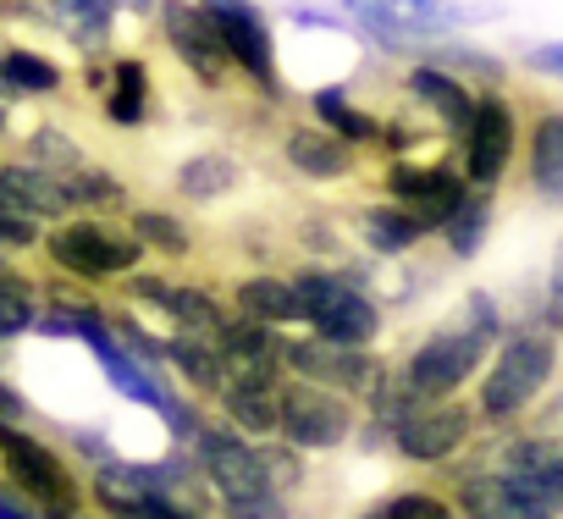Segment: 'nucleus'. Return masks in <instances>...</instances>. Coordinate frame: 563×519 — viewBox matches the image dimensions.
I'll use <instances>...</instances> for the list:
<instances>
[{
	"mask_svg": "<svg viewBox=\"0 0 563 519\" xmlns=\"http://www.w3.org/2000/svg\"><path fill=\"white\" fill-rule=\"evenodd\" d=\"M354 227H360V238H365V249L376 254V260H398V254H409V249H420L431 232L420 227V216L409 210V205H398V199H371V205H360L354 210Z\"/></svg>",
	"mask_w": 563,
	"mask_h": 519,
	"instance_id": "obj_17",
	"label": "nucleus"
},
{
	"mask_svg": "<svg viewBox=\"0 0 563 519\" xmlns=\"http://www.w3.org/2000/svg\"><path fill=\"white\" fill-rule=\"evenodd\" d=\"M453 327H464V332H475V338L497 343V338L508 332V316H503L497 294L475 288V294H464V299H459V316H453Z\"/></svg>",
	"mask_w": 563,
	"mask_h": 519,
	"instance_id": "obj_35",
	"label": "nucleus"
},
{
	"mask_svg": "<svg viewBox=\"0 0 563 519\" xmlns=\"http://www.w3.org/2000/svg\"><path fill=\"white\" fill-rule=\"evenodd\" d=\"M437 238H442L448 260H475V254L486 249V238H492V194L470 188V199L448 216V227H442Z\"/></svg>",
	"mask_w": 563,
	"mask_h": 519,
	"instance_id": "obj_30",
	"label": "nucleus"
},
{
	"mask_svg": "<svg viewBox=\"0 0 563 519\" xmlns=\"http://www.w3.org/2000/svg\"><path fill=\"white\" fill-rule=\"evenodd\" d=\"M0 420H18V426L29 420V398H23L7 376H0Z\"/></svg>",
	"mask_w": 563,
	"mask_h": 519,
	"instance_id": "obj_42",
	"label": "nucleus"
},
{
	"mask_svg": "<svg viewBox=\"0 0 563 519\" xmlns=\"http://www.w3.org/2000/svg\"><path fill=\"white\" fill-rule=\"evenodd\" d=\"M155 23H161L166 51L188 67V78H194L199 89H210V95L232 89V73H238V67H232V56L221 51L216 29L205 23L199 0H161V7H155Z\"/></svg>",
	"mask_w": 563,
	"mask_h": 519,
	"instance_id": "obj_12",
	"label": "nucleus"
},
{
	"mask_svg": "<svg viewBox=\"0 0 563 519\" xmlns=\"http://www.w3.org/2000/svg\"><path fill=\"white\" fill-rule=\"evenodd\" d=\"M150 67L139 62V56H111V89H106V122L111 128H122V133H133V128H144L150 122Z\"/></svg>",
	"mask_w": 563,
	"mask_h": 519,
	"instance_id": "obj_21",
	"label": "nucleus"
},
{
	"mask_svg": "<svg viewBox=\"0 0 563 519\" xmlns=\"http://www.w3.org/2000/svg\"><path fill=\"white\" fill-rule=\"evenodd\" d=\"M216 519H294V503H288V497H276V492L232 497V503H216Z\"/></svg>",
	"mask_w": 563,
	"mask_h": 519,
	"instance_id": "obj_37",
	"label": "nucleus"
},
{
	"mask_svg": "<svg viewBox=\"0 0 563 519\" xmlns=\"http://www.w3.org/2000/svg\"><path fill=\"white\" fill-rule=\"evenodd\" d=\"M420 404H431V398H420V387L409 382V371H404V360H387L382 371H376V382H371V393H365V420L371 426H382L387 437L420 409Z\"/></svg>",
	"mask_w": 563,
	"mask_h": 519,
	"instance_id": "obj_25",
	"label": "nucleus"
},
{
	"mask_svg": "<svg viewBox=\"0 0 563 519\" xmlns=\"http://www.w3.org/2000/svg\"><path fill=\"white\" fill-rule=\"evenodd\" d=\"M67 442H73V453H84V459H89V464H95V470H100V464H111V459H117V448H111V442H106V437H100V431H73V437H67Z\"/></svg>",
	"mask_w": 563,
	"mask_h": 519,
	"instance_id": "obj_41",
	"label": "nucleus"
},
{
	"mask_svg": "<svg viewBox=\"0 0 563 519\" xmlns=\"http://www.w3.org/2000/svg\"><path fill=\"white\" fill-rule=\"evenodd\" d=\"M161 316L172 321V332H183V338H199V343H216V338H221V327H227V316H232V305H221L210 288L177 283Z\"/></svg>",
	"mask_w": 563,
	"mask_h": 519,
	"instance_id": "obj_28",
	"label": "nucleus"
},
{
	"mask_svg": "<svg viewBox=\"0 0 563 519\" xmlns=\"http://www.w3.org/2000/svg\"><path fill=\"white\" fill-rule=\"evenodd\" d=\"M519 106L503 95V89H481L475 95V122L470 133L459 139V172L470 188L481 194H497V183L508 177L514 166V150H519Z\"/></svg>",
	"mask_w": 563,
	"mask_h": 519,
	"instance_id": "obj_7",
	"label": "nucleus"
},
{
	"mask_svg": "<svg viewBox=\"0 0 563 519\" xmlns=\"http://www.w3.org/2000/svg\"><path fill=\"white\" fill-rule=\"evenodd\" d=\"M282 161H288V172H299L305 183H349L354 166H360L354 144H343L321 122H294L282 133Z\"/></svg>",
	"mask_w": 563,
	"mask_h": 519,
	"instance_id": "obj_14",
	"label": "nucleus"
},
{
	"mask_svg": "<svg viewBox=\"0 0 563 519\" xmlns=\"http://www.w3.org/2000/svg\"><path fill=\"white\" fill-rule=\"evenodd\" d=\"M558 332H547V327H508L503 338H497V349H492V360H486V376H481V387H475V415H481V426H492V431H508V426H519L536 404H541V393L552 387V376H558Z\"/></svg>",
	"mask_w": 563,
	"mask_h": 519,
	"instance_id": "obj_1",
	"label": "nucleus"
},
{
	"mask_svg": "<svg viewBox=\"0 0 563 519\" xmlns=\"http://www.w3.org/2000/svg\"><path fill=\"white\" fill-rule=\"evenodd\" d=\"M40 249H45V260H51L62 277H73L84 288H106V283L133 277L144 266V254H150L133 238V227L128 221H111V216H67V221L45 227V243Z\"/></svg>",
	"mask_w": 563,
	"mask_h": 519,
	"instance_id": "obj_2",
	"label": "nucleus"
},
{
	"mask_svg": "<svg viewBox=\"0 0 563 519\" xmlns=\"http://www.w3.org/2000/svg\"><path fill=\"white\" fill-rule=\"evenodd\" d=\"M376 508L387 519H464L459 503L448 492H431V486H404V492H387L376 497Z\"/></svg>",
	"mask_w": 563,
	"mask_h": 519,
	"instance_id": "obj_34",
	"label": "nucleus"
},
{
	"mask_svg": "<svg viewBox=\"0 0 563 519\" xmlns=\"http://www.w3.org/2000/svg\"><path fill=\"white\" fill-rule=\"evenodd\" d=\"M382 365L387 360L376 349H343V343H327L316 332H282V371L299 382H316V387H332L354 404H365Z\"/></svg>",
	"mask_w": 563,
	"mask_h": 519,
	"instance_id": "obj_9",
	"label": "nucleus"
},
{
	"mask_svg": "<svg viewBox=\"0 0 563 519\" xmlns=\"http://www.w3.org/2000/svg\"><path fill=\"white\" fill-rule=\"evenodd\" d=\"M420 62H437V67H448L453 78H475L481 89H503L508 84V62L503 56H492V51H481V45H470V40H459V34H448V40H426L420 45Z\"/></svg>",
	"mask_w": 563,
	"mask_h": 519,
	"instance_id": "obj_27",
	"label": "nucleus"
},
{
	"mask_svg": "<svg viewBox=\"0 0 563 519\" xmlns=\"http://www.w3.org/2000/svg\"><path fill=\"white\" fill-rule=\"evenodd\" d=\"M188 453H194V464H199V475H205V486H210L216 503L271 492V486H265V470H260V448H254L232 420H221V415L199 426V437H194Z\"/></svg>",
	"mask_w": 563,
	"mask_h": 519,
	"instance_id": "obj_11",
	"label": "nucleus"
},
{
	"mask_svg": "<svg viewBox=\"0 0 563 519\" xmlns=\"http://www.w3.org/2000/svg\"><path fill=\"white\" fill-rule=\"evenodd\" d=\"M243 183H249V172H243V161H238L232 150H199V155H188V161L177 166V177H172L177 199H188V205H221V199H232Z\"/></svg>",
	"mask_w": 563,
	"mask_h": 519,
	"instance_id": "obj_18",
	"label": "nucleus"
},
{
	"mask_svg": "<svg viewBox=\"0 0 563 519\" xmlns=\"http://www.w3.org/2000/svg\"><path fill=\"white\" fill-rule=\"evenodd\" d=\"M276 387L282 382H227V393L216 398V409L249 442H265V437H276Z\"/></svg>",
	"mask_w": 563,
	"mask_h": 519,
	"instance_id": "obj_26",
	"label": "nucleus"
},
{
	"mask_svg": "<svg viewBox=\"0 0 563 519\" xmlns=\"http://www.w3.org/2000/svg\"><path fill=\"white\" fill-rule=\"evenodd\" d=\"M7 78L23 100H51L67 89V73L51 56H40L34 45H7Z\"/></svg>",
	"mask_w": 563,
	"mask_h": 519,
	"instance_id": "obj_31",
	"label": "nucleus"
},
{
	"mask_svg": "<svg viewBox=\"0 0 563 519\" xmlns=\"http://www.w3.org/2000/svg\"><path fill=\"white\" fill-rule=\"evenodd\" d=\"M166 371H177L199 404H216L227 393V382H232L221 349L216 343H199V338H183V332H166Z\"/></svg>",
	"mask_w": 563,
	"mask_h": 519,
	"instance_id": "obj_20",
	"label": "nucleus"
},
{
	"mask_svg": "<svg viewBox=\"0 0 563 519\" xmlns=\"http://www.w3.org/2000/svg\"><path fill=\"white\" fill-rule=\"evenodd\" d=\"M404 95L442 128V139H464L470 133V122H475V89L464 84V78H453L448 67H437V62H415L409 73H404Z\"/></svg>",
	"mask_w": 563,
	"mask_h": 519,
	"instance_id": "obj_13",
	"label": "nucleus"
},
{
	"mask_svg": "<svg viewBox=\"0 0 563 519\" xmlns=\"http://www.w3.org/2000/svg\"><path fill=\"white\" fill-rule=\"evenodd\" d=\"M40 310H45L40 294H12V288H0V343L29 338L34 321H40Z\"/></svg>",
	"mask_w": 563,
	"mask_h": 519,
	"instance_id": "obj_36",
	"label": "nucleus"
},
{
	"mask_svg": "<svg viewBox=\"0 0 563 519\" xmlns=\"http://www.w3.org/2000/svg\"><path fill=\"white\" fill-rule=\"evenodd\" d=\"M525 188L563 210V106H541L525 122Z\"/></svg>",
	"mask_w": 563,
	"mask_h": 519,
	"instance_id": "obj_15",
	"label": "nucleus"
},
{
	"mask_svg": "<svg viewBox=\"0 0 563 519\" xmlns=\"http://www.w3.org/2000/svg\"><path fill=\"white\" fill-rule=\"evenodd\" d=\"M310 111H316L321 128H332V133H338L343 144H354V150L376 144V133H382V117L365 111V106H354L349 84H321V89H310Z\"/></svg>",
	"mask_w": 563,
	"mask_h": 519,
	"instance_id": "obj_23",
	"label": "nucleus"
},
{
	"mask_svg": "<svg viewBox=\"0 0 563 519\" xmlns=\"http://www.w3.org/2000/svg\"><path fill=\"white\" fill-rule=\"evenodd\" d=\"M12 139V106H0V144Z\"/></svg>",
	"mask_w": 563,
	"mask_h": 519,
	"instance_id": "obj_44",
	"label": "nucleus"
},
{
	"mask_svg": "<svg viewBox=\"0 0 563 519\" xmlns=\"http://www.w3.org/2000/svg\"><path fill=\"white\" fill-rule=\"evenodd\" d=\"M205 23L216 29L221 51L232 56V67L265 95V100H282V67H276V34H271V18L254 7V0H199Z\"/></svg>",
	"mask_w": 563,
	"mask_h": 519,
	"instance_id": "obj_6",
	"label": "nucleus"
},
{
	"mask_svg": "<svg viewBox=\"0 0 563 519\" xmlns=\"http://www.w3.org/2000/svg\"><path fill=\"white\" fill-rule=\"evenodd\" d=\"M232 310L260 321V327H276V332H288V327H305L299 321V294L288 277H276V272H254V277H238L232 288Z\"/></svg>",
	"mask_w": 563,
	"mask_h": 519,
	"instance_id": "obj_19",
	"label": "nucleus"
},
{
	"mask_svg": "<svg viewBox=\"0 0 563 519\" xmlns=\"http://www.w3.org/2000/svg\"><path fill=\"white\" fill-rule=\"evenodd\" d=\"M475 431H486V426L470 398H431L387 437V448L415 470H437V464H453L475 442Z\"/></svg>",
	"mask_w": 563,
	"mask_h": 519,
	"instance_id": "obj_8",
	"label": "nucleus"
},
{
	"mask_svg": "<svg viewBox=\"0 0 563 519\" xmlns=\"http://www.w3.org/2000/svg\"><path fill=\"white\" fill-rule=\"evenodd\" d=\"M453 503H459V514L464 519H541L530 503H519L514 497V486L503 481V470H492L486 459H475L459 481H453V492H448Z\"/></svg>",
	"mask_w": 563,
	"mask_h": 519,
	"instance_id": "obj_16",
	"label": "nucleus"
},
{
	"mask_svg": "<svg viewBox=\"0 0 563 519\" xmlns=\"http://www.w3.org/2000/svg\"><path fill=\"white\" fill-rule=\"evenodd\" d=\"M492 349H497V343H486V338H475V332H464V327L448 321V327L426 332V338L409 349L404 371H409V382L420 387V398H459V387H470V382L486 371Z\"/></svg>",
	"mask_w": 563,
	"mask_h": 519,
	"instance_id": "obj_10",
	"label": "nucleus"
},
{
	"mask_svg": "<svg viewBox=\"0 0 563 519\" xmlns=\"http://www.w3.org/2000/svg\"><path fill=\"white\" fill-rule=\"evenodd\" d=\"M530 73H541V78H552V84H563V40H547V45H530L525 56H519Z\"/></svg>",
	"mask_w": 563,
	"mask_h": 519,
	"instance_id": "obj_40",
	"label": "nucleus"
},
{
	"mask_svg": "<svg viewBox=\"0 0 563 519\" xmlns=\"http://www.w3.org/2000/svg\"><path fill=\"white\" fill-rule=\"evenodd\" d=\"M260 448V470H265V486L276 492V497H299L305 486H310V453H299L294 442H282V437H265V442H254Z\"/></svg>",
	"mask_w": 563,
	"mask_h": 519,
	"instance_id": "obj_32",
	"label": "nucleus"
},
{
	"mask_svg": "<svg viewBox=\"0 0 563 519\" xmlns=\"http://www.w3.org/2000/svg\"><path fill=\"white\" fill-rule=\"evenodd\" d=\"M122 221H128L133 238H139L150 254H161V260H188V254H194V232H188L183 216H172L166 205H133Z\"/></svg>",
	"mask_w": 563,
	"mask_h": 519,
	"instance_id": "obj_29",
	"label": "nucleus"
},
{
	"mask_svg": "<svg viewBox=\"0 0 563 519\" xmlns=\"http://www.w3.org/2000/svg\"><path fill=\"white\" fill-rule=\"evenodd\" d=\"M294 294H299V321L327 338V343H343V349H371L387 327L382 316V299L360 283H349L338 266H299L294 277Z\"/></svg>",
	"mask_w": 563,
	"mask_h": 519,
	"instance_id": "obj_4",
	"label": "nucleus"
},
{
	"mask_svg": "<svg viewBox=\"0 0 563 519\" xmlns=\"http://www.w3.org/2000/svg\"><path fill=\"white\" fill-rule=\"evenodd\" d=\"M62 183H67L73 216H128V210H133V194H128L122 172H111V166L84 161V166H78V172H67Z\"/></svg>",
	"mask_w": 563,
	"mask_h": 519,
	"instance_id": "obj_24",
	"label": "nucleus"
},
{
	"mask_svg": "<svg viewBox=\"0 0 563 519\" xmlns=\"http://www.w3.org/2000/svg\"><path fill=\"white\" fill-rule=\"evenodd\" d=\"M276 437L294 442L299 453H338L360 437V409L354 398L299 382V376H282L276 387Z\"/></svg>",
	"mask_w": 563,
	"mask_h": 519,
	"instance_id": "obj_5",
	"label": "nucleus"
},
{
	"mask_svg": "<svg viewBox=\"0 0 563 519\" xmlns=\"http://www.w3.org/2000/svg\"><path fill=\"white\" fill-rule=\"evenodd\" d=\"M56 29L73 40V51L84 56H106L111 34H117V0H45Z\"/></svg>",
	"mask_w": 563,
	"mask_h": 519,
	"instance_id": "obj_22",
	"label": "nucleus"
},
{
	"mask_svg": "<svg viewBox=\"0 0 563 519\" xmlns=\"http://www.w3.org/2000/svg\"><path fill=\"white\" fill-rule=\"evenodd\" d=\"M23 95L12 89V78H7V45H0V106H18Z\"/></svg>",
	"mask_w": 563,
	"mask_h": 519,
	"instance_id": "obj_43",
	"label": "nucleus"
},
{
	"mask_svg": "<svg viewBox=\"0 0 563 519\" xmlns=\"http://www.w3.org/2000/svg\"><path fill=\"white\" fill-rule=\"evenodd\" d=\"M541 327L563 338V238H558L552 266H547V277H541Z\"/></svg>",
	"mask_w": 563,
	"mask_h": 519,
	"instance_id": "obj_38",
	"label": "nucleus"
},
{
	"mask_svg": "<svg viewBox=\"0 0 563 519\" xmlns=\"http://www.w3.org/2000/svg\"><path fill=\"white\" fill-rule=\"evenodd\" d=\"M73 519H95V514H73Z\"/></svg>",
	"mask_w": 563,
	"mask_h": 519,
	"instance_id": "obj_45",
	"label": "nucleus"
},
{
	"mask_svg": "<svg viewBox=\"0 0 563 519\" xmlns=\"http://www.w3.org/2000/svg\"><path fill=\"white\" fill-rule=\"evenodd\" d=\"M172 277L166 272H133V277H122V299L128 305H144V310H166V299H172Z\"/></svg>",
	"mask_w": 563,
	"mask_h": 519,
	"instance_id": "obj_39",
	"label": "nucleus"
},
{
	"mask_svg": "<svg viewBox=\"0 0 563 519\" xmlns=\"http://www.w3.org/2000/svg\"><path fill=\"white\" fill-rule=\"evenodd\" d=\"M0 481L12 492H23L45 519H73L89 514V481L34 431H23L18 420H0Z\"/></svg>",
	"mask_w": 563,
	"mask_h": 519,
	"instance_id": "obj_3",
	"label": "nucleus"
},
{
	"mask_svg": "<svg viewBox=\"0 0 563 519\" xmlns=\"http://www.w3.org/2000/svg\"><path fill=\"white\" fill-rule=\"evenodd\" d=\"M23 161H34V166H45V172H78L89 155H84V144L67 133V128H56V122H40L29 139H23Z\"/></svg>",
	"mask_w": 563,
	"mask_h": 519,
	"instance_id": "obj_33",
	"label": "nucleus"
}]
</instances>
